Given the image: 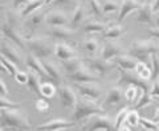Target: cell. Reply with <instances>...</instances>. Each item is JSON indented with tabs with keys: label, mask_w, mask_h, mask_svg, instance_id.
Wrapping results in <instances>:
<instances>
[{
	"label": "cell",
	"mask_w": 159,
	"mask_h": 131,
	"mask_svg": "<svg viewBox=\"0 0 159 131\" xmlns=\"http://www.w3.org/2000/svg\"><path fill=\"white\" fill-rule=\"evenodd\" d=\"M154 28H159V12L155 13V16H154Z\"/></svg>",
	"instance_id": "obj_51"
},
{
	"label": "cell",
	"mask_w": 159,
	"mask_h": 131,
	"mask_svg": "<svg viewBox=\"0 0 159 131\" xmlns=\"http://www.w3.org/2000/svg\"><path fill=\"white\" fill-rule=\"evenodd\" d=\"M25 44L31 54L40 60H48V57L54 54V45L48 37H36L31 40L25 38Z\"/></svg>",
	"instance_id": "obj_4"
},
{
	"label": "cell",
	"mask_w": 159,
	"mask_h": 131,
	"mask_svg": "<svg viewBox=\"0 0 159 131\" xmlns=\"http://www.w3.org/2000/svg\"><path fill=\"white\" fill-rule=\"evenodd\" d=\"M43 65L45 68L47 73H48V77L51 79V82L54 84L57 88H61L62 85V73L60 68L57 66L53 61H49V60H43Z\"/></svg>",
	"instance_id": "obj_15"
},
{
	"label": "cell",
	"mask_w": 159,
	"mask_h": 131,
	"mask_svg": "<svg viewBox=\"0 0 159 131\" xmlns=\"http://www.w3.org/2000/svg\"><path fill=\"white\" fill-rule=\"evenodd\" d=\"M117 85L118 86H129V85H134V86H137V88H141L143 92H145V94H150L151 86H152V84L150 81L139 78L137 75V73L126 72V70H121V69H119V79H118Z\"/></svg>",
	"instance_id": "obj_6"
},
{
	"label": "cell",
	"mask_w": 159,
	"mask_h": 131,
	"mask_svg": "<svg viewBox=\"0 0 159 131\" xmlns=\"http://www.w3.org/2000/svg\"><path fill=\"white\" fill-rule=\"evenodd\" d=\"M90 3V8H92V13L96 17H102L103 16V9H102V4L99 3V0H89Z\"/></svg>",
	"instance_id": "obj_41"
},
{
	"label": "cell",
	"mask_w": 159,
	"mask_h": 131,
	"mask_svg": "<svg viewBox=\"0 0 159 131\" xmlns=\"http://www.w3.org/2000/svg\"><path fill=\"white\" fill-rule=\"evenodd\" d=\"M139 124H141L142 127L145 129V130H147V131H159L158 123H155L152 119H146V118H142V117H141Z\"/></svg>",
	"instance_id": "obj_39"
},
{
	"label": "cell",
	"mask_w": 159,
	"mask_h": 131,
	"mask_svg": "<svg viewBox=\"0 0 159 131\" xmlns=\"http://www.w3.org/2000/svg\"><path fill=\"white\" fill-rule=\"evenodd\" d=\"M82 68H85L84 60H80L77 57L73 60H68V61H62V69H64V72H65V75L76 73Z\"/></svg>",
	"instance_id": "obj_27"
},
{
	"label": "cell",
	"mask_w": 159,
	"mask_h": 131,
	"mask_svg": "<svg viewBox=\"0 0 159 131\" xmlns=\"http://www.w3.org/2000/svg\"><path fill=\"white\" fill-rule=\"evenodd\" d=\"M154 102V99L150 94H143L142 95V98L139 99V102L135 105V110H139V109H142V107H145L147 106V105H151Z\"/></svg>",
	"instance_id": "obj_42"
},
{
	"label": "cell",
	"mask_w": 159,
	"mask_h": 131,
	"mask_svg": "<svg viewBox=\"0 0 159 131\" xmlns=\"http://www.w3.org/2000/svg\"><path fill=\"white\" fill-rule=\"evenodd\" d=\"M147 33L148 34H150V36H151V38H154V40H157V41L159 43V28H150V29H148V31H147Z\"/></svg>",
	"instance_id": "obj_47"
},
{
	"label": "cell",
	"mask_w": 159,
	"mask_h": 131,
	"mask_svg": "<svg viewBox=\"0 0 159 131\" xmlns=\"http://www.w3.org/2000/svg\"><path fill=\"white\" fill-rule=\"evenodd\" d=\"M70 20L68 19V15L64 11L60 9H53V11L47 12V20L45 24L49 25L52 28H57V27H66Z\"/></svg>",
	"instance_id": "obj_12"
},
{
	"label": "cell",
	"mask_w": 159,
	"mask_h": 131,
	"mask_svg": "<svg viewBox=\"0 0 159 131\" xmlns=\"http://www.w3.org/2000/svg\"><path fill=\"white\" fill-rule=\"evenodd\" d=\"M8 94H9V92H8L6 82H4V79H0V95H2V97H7Z\"/></svg>",
	"instance_id": "obj_46"
},
{
	"label": "cell",
	"mask_w": 159,
	"mask_h": 131,
	"mask_svg": "<svg viewBox=\"0 0 159 131\" xmlns=\"http://www.w3.org/2000/svg\"><path fill=\"white\" fill-rule=\"evenodd\" d=\"M84 131H116V126L110 117L105 114L93 115L84 124Z\"/></svg>",
	"instance_id": "obj_7"
},
{
	"label": "cell",
	"mask_w": 159,
	"mask_h": 131,
	"mask_svg": "<svg viewBox=\"0 0 159 131\" xmlns=\"http://www.w3.org/2000/svg\"><path fill=\"white\" fill-rule=\"evenodd\" d=\"M129 114V109L123 107L122 110H119V113L116 115V122H114V126H116V131L121 130L126 123V117Z\"/></svg>",
	"instance_id": "obj_36"
},
{
	"label": "cell",
	"mask_w": 159,
	"mask_h": 131,
	"mask_svg": "<svg viewBox=\"0 0 159 131\" xmlns=\"http://www.w3.org/2000/svg\"><path fill=\"white\" fill-rule=\"evenodd\" d=\"M84 64H85L86 69H89L92 73L98 75V77L106 75L110 70H113L114 65H116L114 62L105 61L102 58H85L84 60Z\"/></svg>",
	"instance_id": "obj_9"
},
{
	"label": "cell",
	"mask_w": 159,
	"mask_h": 131,
	"mask_svg": "<svg viewBox=\"0 0 159 131\" xmlns=\"http://www.w3.org/2000/svg\"><path fill=\"white\" fill-rule=\"evenodd\" d=\"M72 2H74V0H53V6L56 7H60V6H68V4H70Z\"/></svg>",
	"instance_id": "obj_49"
},
{
	"label": "cell",
	"mask_w": 159,
	"mask_h": 131,
	"mask_svg": "<svg viewBox=\"0 0 159 131\" xmlns=\"http://www.w3.org/2000/svg\"><path fill=\"white\" fill-rule=\"evenodd\" d=\"M98 114H105V110L101 106H98L97 103L93 102H88V101H78L76 107L73 109V114H72V120L73 122H78L82 119H89L93 115H98Z\"/></svg>",
	"instance_id": "obj_5"
},
{
	"label": "cell",
	"mask_w": 159,
	"mask_h": 131,
	"mask_svg": "<svg viewBox=\"0 0 159 131\" xmlns=\"http://www.w3.org/2000/svg\"><path fill=\"white\" fill-rule=\"evenodd\" d=\"M123 97H125V92L122 90L121 86H114L106 93L105 97V106H117L122 102Z\"/></svg>",
	"instance_id": "obj_20"
},
{
	"label": "cell",
	"mask_w": 159,
	"mask_h": 131,
	"mask_svg": "<svg viewBox=\"0 0 159 131\" xmlns=\"http://www.w3.org/2000/svg\"><path fill=\"white\" fill-rule=\"evenodd\" d=\"M29 2H31V0H12V4H13V7L17 9V8H20V7L24 8Z\"/></svg>",
	"instance_id": "obj_48"
},
{
	"label": "cell",
	"mask_w": 159,
	"mask_h": 131,
	"mask_svg": "<svg viewBox=\"0 0 159 131\" xmlns=\"http://www.w3.org/2000/svg\"><path fill=\"white\" fill-rule=\"evenodd\" d=\"M142 6H143V3H141L139 0H122L121 8H119V12H118V16H117L118 24L121 21H123L131 12L138 11Z\"/></svg>",
	"instance_id": "obj_14"
},
{
	"label": "cell",
	"mask_w": 159,
	"mask_h": 131,
	"mask_svg": "<svg viewBox=\"0 0 159 131\" xmlns=\"http://www.w3.org/2000/svg\"><path fill=\"white\" fill-rule=\"evenodd\" d=\"M66 78L69 81H72L73 84H89V82H98L99 81L98 75L92 73L89 69H86V66L80 69L76 73L66 75Z\"/></svg>",
	"instance_id": "obj_13"
},
{
	"label": "cell",
	"mask_w": 159,
	"mask_h": 131,
	"mask_svg": "<svg viewBox=\"0 0 159 131\" xmlns=\"http://www.w3.org/2000/svg\"><path fill=\"white\" fill-rule=\"evenodd\" d=\"M159 53V43L151 40H138V41H133L130 45L127 54H130L138 61L145 62L148 58H151L152 54Z\"/></svg>",
	"instance_id": "obj_3"
},
{
	"label": "cell",
	"mask_w": 159,
	"mask_h": 131,
	"mask_svg": "<svg viewBox=\"0 0 159 131\" xmlns=\"http://www.w3.org/2000/svg\"><path fill=\"white\" fill-rule=\"evenodd\" d=\"M155 123H159V105L157 106V111H155V118L152 119Z\"/></svg>",
	"instance_id": "obj_52"
},
{
	"label": "cell",
	"mask_w": 159,
	"mask_h": 131,
	"mask_svg": "<svg viewBox=\"0 0 159 131\" xmlns=\"http://www.w3.org/2000/svg\"><path fill=\"white\" fill-rule=\"evenodd\" d=\"M51 3H53V0H47L45 2V4H51Z\"/></svg>",
	"instance_id": "obj_55"
},
{
	"label": "cell",
	"mask_w": 159,
	"mask_h": 131,
	"mask_svg": "<svg viewBox=\"0 0 159 131\" xmlns=\"http://www.w3.org/2000/svg\"><path fill=\"white\" fill-rule=\"evenodd\" d=\"M15 81H16L17 84L27 85V82H28V73L21 72V70H19V72L16 73V75H15Z\"/></svg>",
	"instance_id": "obj_44"
},
{
	"label": "cell",
	"mask_w": 159,
	"mask_h": 131,
	"mask_svg": "<svg viewBox=\"0 0 159 131\" xmlns=\"http://www.w3.org/2000/svg\"><path fill=\"white\" fill-rule=\"evenodd\" d=\"M152 2H154V0H146V3H147V4H152Z\"/></svg>",
	"instance_id": "obj_54"
},
{
	"label": "cell",
	"mask_w": 159,
	"mask_h": 131,
	"mask_svg": "<svg viewBox=\"0 0 159 131\" xmlns=\"http://www.w3.org/2000/svg\"><path fill=\"white\" fill-rule=\"evenodd\" d=\"M139 120H141V117H139V114L137 110H130L126 117V123L133 126V127H137L139 124Z\"/></svg>",
	"instance_id": "obj_40"
},
{
	"label": "cell",
	"mask_w": 159,
	"mask_h": 131,
	"mask_svg": "<svg viewBox=\"0 0 159 131\" xmlns=\"http://www.w3.org/2000/svg\"><path fill=\"white\" fill-rule=\"evenodd\" d=\"M123 54V47L121 44H118L113 40H109L107 43H105L101 52V58L105 60V61L110 62L111 60L117 58L118 56H122Z\"/></svg>",
	"instance_id": "obj_11"
},
{
	"label": "cell",
	"mask_w": 159,
	"mask_h": 131,
	"mask_svg": "<svg viewBox=\"0 0 159 131\" xmlns=\"http://www.w3.org/2000/svg\"><path fill=\"white\" fill-rule=\"evenodd\" d=\"M27 89L31 92L41 95V82H40V75L34 73L33 70L29 69L28 72V82H27Z\"/></svg>",
	"instance_id": "obj_28"
},
{
	"label": "cell",
	"mask_w": 159,
	"mask_h": 131,
	"mask_svg": "<svg viewBox=\"0 0 159 131\" xmlns=\"http://www.w3.org/2000/svg\"><path fill=\"white\" fill-rule=\"evenodd\" d=\"M57 86L52 82H44L41 84V97L45 98V99H49L54 97V94H56V89Z\"/></svg>",
	"instance_id": "obj_35"
},
{
	"label": "cell",
	"mask_w": 159,
	"mask_h": 131,
	"mask_svg": "<svg viewBox=\"0 0 159 131\" xmlns=\"http://www.w3.org/2000/svg\"><path fill=\"white\" fill-rule=\"evenodd\" d=\"M60 99H61V105L64 107H70L74 109L77 105V97L76 93L73 92V89L70 86H66V85H62L60 88Z\"/></svg>",
	"instance_id": "obj_16"
},
{
	"label": "cell",
	"mask_w": 159,
	"mask_h": 131,
	"mask_svg": "<svg viewBox=\"0 0 159 131\" xmlns=\"http://www.w3.org/2000/svg\"><path fill=\"white\" fill-rule=\"evenodd\" d=\"M76 122L68 119H61V118H54L48 120L47 123H43L37 126V131H60V130H68L73 127Z\"/></svg>",
	"instance_id": "obj_10"
},
{
	"label": "cell",
	"mask_w": 159,
	"mask_h": 131,
	"mask_svg": "<svg viewBox=\"0 0 159 131\" xmlns=\"http://www.w3.org/2000/svg\"><path fill=\"white\" fill-rule=\"evenodd\" d=\"M25 65L28 66V69H31V70H33L34 73H37L41 78H48L49 79L47 70H45V68H44V65H43V60H40L36 56H33V54L29 53L28 56L25 57Z\"/></svg>",
	"instance_id": "obj_19"
},
{
	"label": "cell",
	"mask_w": 159,
	"mask_h": 131,
	"mask_svg": "<svg viewBox=\"0 0 159 131\" xmlns=\"http://www.w3.org/2000/svg\"><path fill=\"white\" fill-rule=\"evenodd\" d=\"M151 65H152V78H151V81H158V78H159V53H155V54H152L151 56Z\"/></svg>",
	"instance_id": "obj_38"
},
{
	"label": "cell",
	"mask_w": 159,
	"mask_h": 131,
	"mask_svg": "<svg viewBox=\"0 0 159 131\" xmlns=\"http://www.w3.org/2000/svg\"><path fill=\"white\" fill-rule=\"evenodd\" d=\"M82 48L90 54V56H96L99 50V44L96 38H86L82 43Z\"/></svg>",
	"instance_id": "obj_32"
},
{
	"label": "cell",
	"mask_w": 159,
	"mask_h": 131,
	"mask_svg": "<svg viewBox=\"0 0 159 131\" xmlns=\"http://www.w3.org/2000/svg\"><path fill=\"white\" fill-rule=\"evenodd\" d=\"M154 13L151 4L143 3V6L137 11V16H135V21L139 24H147V25H154Z\"/></svg>",
	"instance_id": "obj_17"
},
{
	"label": "cell",
	"mask_w": 159,
	"mask_h": 131,
	"mask_svg": "<svg viewBox=\"0 0 159 131\" xmlns=\"http://www.w3.org/2000/svg\"><path fill=\"white\" fill-rule=\"evenodd\" d=\"M119 8H121V3L116 2V0H105V2L102 3L103 15H110V13L119 12Z\"/></svg>",
	"instance_id": "obj_33"
},
{
	"label": "cell",
	"mask_w": 159,
	"mask_h": 131,
	"mask_svg": "<svg viewBox=\"0 0 159 131\" xmlns=\"http://www.w3.org/2000/svg\"><path fill=\"white\" fill-rule=\"evenodd\" d=\"M2 57H6L7 60L12 61L16 65L21 62V56H20V53L12 47L11 44H7V43L2 44Z\"/></svg>",
	"instance_id": "obj_25"
},
{
	"label": "cell",
	"mask_w": 159,
	"mask_h": 131,
	"mask_svg": "<svg viewBox=\"0 0 159 131\" xmlns=\"http://www.w3.org/2000/svg\"><path fill=\"white\" fill-rule=\"evenodd\" d=\"M6 130L29 131L31 124L25 114L19 110H2V131Z\"/></svg>",
	"instance_id": "obj_2"
},
{
	"label": "cell",
	"mask_w": 159,
	"mask_h": 131,
	"mask_svg": "<svg viewBox=\"0 0 159 131\" xmlns=\"http://www.w3.org/2000/svg\"><path fill=\"white\" fill-rule=\"evenodd\" d=\"M126 32V28L122 27L121 24H114V25H109L105 29V32L102 33V37L105 40H116L119 38L121 36H123V33Z\"/></svg>",
	"instance_id": "obj_26"
},
{
	"label": "cell",
	"mask_w": 159,
	"mask_h": 131,
	"mask_svg": "<svg viewBox=\"0 0 159 131\" xmlns=\"http://www.w3.org/2000/svg\"><path fill=\"white\" fill-rule=\"evenodd\" d=\"M135 73L139 78L142 79H147V81H151L152 78V70L151 68H148L145 62L142 61H138L137 64V68H135Z\"/></svg>",
	"instance_id": "obj_31"
},
{
	"label": "cell",
	"mask_w": 159,
	"mask_h": 131,
	"mask_svg": "<svg viewBox=\"0 0 159 131\" xmlns=\"http://www.w3.org/2000/svg\"><path fill=\"white\" fill-rule=\"evenodd\" d=\"M54 56L61 61H68V60H73L77 57V53L70 45L66 43H57L54 45Z\"/></svg>",
	"instance_id": "obj_18"
},
{
	"label": "cell",
	"mask_w": 159,
	"mask_h": 131,
	"mask_svg": "<svg viewBox=\"0 0 159 131\" xmlns=\"http://www.w3.org/2000/svg\"><path fill=\"white\" fill-rule=\"evenodd\" d=\"M45 2H47V0H31V2H29L27 6L21 9L20 16H21V17H29L34 12H37V9L40 7H43L44 4H45Z\"/></svg>",
	"instance_id": "obj_30"
},
{
	"label": "cell",
	"mask_w": 159,
	"mask_h": 131,
	"mask_svg": "<svg viewBox=\"0 0 159 131\" xmlns=\"http://www.w3.org/2000/svg\"><path fill=\"white\" fill-rule=\"evenodd\" d=\"M86 19V11H85V7L82 6L81 3H78L76 8H74V11L72 13V17H70V21H69V24H70V29L73 31V29H77L82 25L84 20Z\"/></svg>",
	"instance_id": "obj_22"
},
{
	"label": "cell",
	"mask_w": 159,
	"mask_h": 131,
	"mask_svg": "<svg viewBox=\"0 0 159 131\" xmlns=\"http://www.w3.org/2000/svg\"><path fill=\"white\" fill-rule=\"evenodd\" d=\"M51 37L54 40H58L60 43H65L68 40H70L73 36V31L66 27H57V28H52L49 31Z\"/></svg>",
	"instance_id": "obj_24"
},
{
	"label": "cell",
	"mask_w": 159,
	"mask_h": 131,
	"mask_svg": "<svg viewBox=\"0 0 159 131\" xmlns=\"http://www.w3.org/2000/svg\"><path fill=\"white\" fill-rule=\"evenodd\" d=\"M19 16H16L12 11H7L6 17L2 21V36L4 38H8L16 47L27 48L25 37L21 36V33L19 31Z\"/></svg>",
	"instance_id": "obj_1"
},
{
	"label": "cell",
	"mask_w": 159,
	"mask_h": 131,
	"mask_svg": "<svg viewBox=\"0 0 159 131\" xmlns=\"http://www.w3.org/2000/svg\"><path fill=\"white\" fill-rule=\"evenodd\" d=\"M20 106H21V103L12 102L7 97H2L0 95V110H17L20 109Z\"/></svg>",
	"instance_id": "obj_37"
},
{
	"label": "cell",
	"mask_w": 159,
	"mask_h": 131,
	"mask_svg": "<svg viewBox=\"0 0 159 131\" xmlns=\"http://www.w3.org/2000/svg\"><path fill=\"white\" fill-rule=\"evenodd\" d=\"M119 131H131V130H130V129H129V127H127V126H123V127H122L121 130H119Z\"/></svg>",
	"instance_id": "obj_53"
},
{
	"label": "cell",
	"mask_w": 159,
	"mask_h": 131,
	"mask_svg": "<svg viewBox=\"0 0 159 131\" xmlns=\"http://www.w3.org/2000/svg\"><path fill=\"white\" fill-rule=\"evenodd\" d=\"M114 64L119 66L121 70H126V72H133L137 68L138 60L134 58L130 54H122V56H118L117 58H114Z\"/></svg>",
	"instance_id": "obj_21"
},
{
	"label": "cell",
	"mask_w": 159,
	"mask_h": 131,
	"mask_svg": "<svg viewBox=\"0 0 159 131\" xmlns=\"http://www.w3.org/2000/svg\"><path fill=\"white\" fill-rule=\"evenodd\" d=\"M151 8H152L154 13L159 12V0H154V2H152V4H151Z\"/></svg>",
	"instance_id": "obj_50"
},
{
	"label": "cell",
	"mask_w": 159,
	"mask_h": 131,
	"mask_svg": "<svg viewBox=\"0 0 159 131\" xmlns=\"http://www.w3.org/2000/svg\"><path fill=\"white\" fill-rule=\"evenodd\" d=\"M151 97H158L159 98V81H154L151 86Z\"/></svg>",
	"instance_id": "obj_45"
},
{
	"label": "cell",
	"mask_w": 159,
	"mask_h": 131,
	"mask_svg": "<svg viewBox=\"0 0 159 131\" xmlns=\"http://www.w3.org/2000/svg\"><path fill=\"white\" fill-rule=\"evenodd\" d=\"M107 28V25L105 23H101V21H88L82 25V31L85 33H103L105 29Z\"/></svg>",
	"instance_id": "obj_29"
},
{
	"label": "cell",
	"mask_w": 159,
	"mask_h": 131,
	"mask_svg": "<svg viewBox=\"0 0 159 131\" xmlns=\"http://www.w3.org/2000/svg\"><path fill=\"white\" fill-rule=\"evenodd\" d=\"M74 89L81 94V97L88 101V102L97 103L99 99L102 98L103 92L101 86H98L97 82H89V84H73Z\"/></svg>",
	"instance_id": "obj_8"
},
{
	"label": "cell",
	"mask_w": 159,
	"mask_h": 131,
	"mask_svg": "<svg viewBox=\"0 0 159 131\" xmlns=\"http://www.w3.org/2000/svg\"><path fill=\"white\" fill-rule=\"evenodd\" d=\"M34 105H36V109L39 110L40 113H48L49 111V103L45 101V98L44 99H37Z\"/></svg>",
	"instance_id": "obj_43"
},
{
	"label": "cell",
	"mask_w": 159,
	"mask_h": 131,
	"mask_svg": "<svg viewBox=\"0 0 159 131\" xmlns=\"http://www.w3.org/2000/svg\"><path fill=\"white\" fill-rule=\"evenodd\" d=\"M0 62H2V70H7V73L11 75V77L15 78V75H16V73L19 72L17 65L13 64L12 61H9V60H7L6 57L0 58Z\"/></svg>",
	"instance_id": "obj_34"
},
{
	"label": "cell",
	"mask_w": 159,
	"mask_h": 131,
	"mask_svg": "<svg viewBox=\"0 0 159 131\" xmlns=\"http://www.w3.org/2000/svg\"><path fill=\"white\" fill-rule=\"evenodd\" d=\"M45 20H47V12H34L29 17H27L25 25L31 32H34L43 24H45Z\"/></svg>",
	"instance_id": "obj_23"
}]
</instances>
